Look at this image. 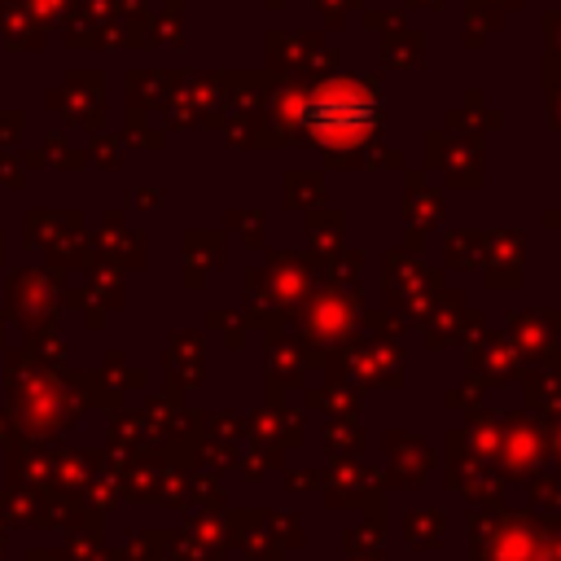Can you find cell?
Masks as SVG:
<instances>
[{
    "label": "cell",
    "mask_w": 561,
    "mask_h": 561,
    "mask_svg": "<svg viewBox=\"0 0 561 561\" xmlns=\"http://www.w3.org/2000/svg\"><path fill=\"white\" fill-rule=\"evenodd\" d=\"M302 123L311 136H324L329 145H355L377 127V105L359 88H324L302 105Z\"/></svg>",
    "instance_id": "cell-1"
}]
</instances>
